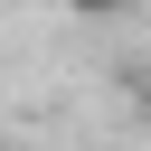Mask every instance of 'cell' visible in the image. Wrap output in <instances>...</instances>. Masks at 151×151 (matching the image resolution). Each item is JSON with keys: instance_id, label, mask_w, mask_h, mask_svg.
<instances>
[{"instance_id": "1", "label": "cell", "mask_w": 151, "mask_h": 151, "mask_svg": "<svg viewBox=\"0 0 151 151\" xmlns=\"http://www.w3.org/2000/svg\"><path fill=\"white\" fill-rule=\"evenodd\" d=\"M66 9H76V19H132L142 0H66Z\"/></svg>"}, {"instance_id": "2", "label": "cell", "mask_w": 151, "mask_h": 151, "mask_svg": "<svg viewBox=\"0 0 151 151\" xmlns=\"http://www.w3.org/2000/svg\"><path fill=\"white\" fill-rule=\"evenodd\" d=\"M0 151H9V142H0Z\"/></svg>"}]
</instances>
